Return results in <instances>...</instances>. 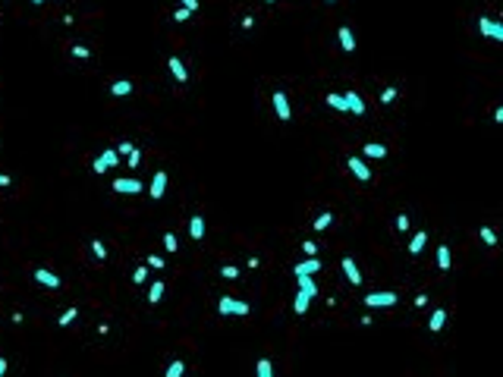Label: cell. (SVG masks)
I'll return each mask as SVG.
<instances>
[{"label": "cell", "instance_id": "cell-25", "mask_svg": "<svg viewBox=\"0 0 503 377\" xmlns=\"http://www.w3.org/2000/svg\"><path fill=\"white\" fill-rule=\"evenodd\" d=\"M324 101H327V107L340 110V113H349V110H346V98H343V94H327Z\"/></svg>", "mask_w": 503, "mask_h": 377}, {"label": "cell", "instance_id": "cell-19", "mask_svg": "<svg viewBox=\"0 0 503 377\" xmlns=\"http://www.w3.org/2000/svg\"><path fill=\"white\" fill-rule=\"evenodd\" d=\"M443 324H447V311H443V308H434V311H431V321H428V330L437 333Z\"/></svg>", "mask_w": 503, "mask_h": 377}, {"label": "cell", "instance_id": "cell-1", "mask_svg": "<svg viewBox=\"0 0 503 377\" xmlns=\"http://www.w3.org/2000/svg\"><path fill=\"white\" fill-rule=\"evenodd\" d=\"M217 311L224 314V318H245L252 308H249V302H242V299H230V296H224V299L217 302Z\"/></svg>", "mask_w": 503, "mask_h": 377}, {"label": "cell", "instance_id": "cell-8", "mask_svg": "<svg viewBox=\"0 0 503 377\" xmlns=\"http://www.w3.org/2000/svg\"><path fill=\"white\" fill-rule=\"evenodd\" d=\"M167 66H170V73H173V79L180 82V85H186V82H189V70H186V63H183V60L176 57V54L167 60Z\"/></svg>", "mask_w": 503, "mask_h": 377}, {"label": "cell", "instance_id": "cell-15", "mask_svg": "<svg viewBox=\"0 0 503 377\" xmlns=\"http://www.w3.org/2000/svg\"><path fill=\"white\" fill-rule=\"evenodd\" d=\"M189 236L198 239V242L204 239V217H201V214H192V220H189Z\"/></svg>", "mask_w": 503, "mask_h": 377}, {"label": "cell", "instance_id": "cell-10", "mask_svg": "<svg viewBox=\"0 0 503 377\" xmlns=\"http://www.w3.org/2000/svg\"><path fill=\"white\" fill-rule=\"evenodd\" d=\"M164 192H167V173H164V170H157V173H155V179H151V188H148V195H151V198H164Z\"/></svg>", "mask_w": 503, "mask_h": 377}, {"label": "cell", "instance_id": "cell-47", "mask_svg": "<svg viewBox=\"0 0 503 377\" xmlns=\"http://www.w3.org/2000/svg\"><path fill=\"white\" fill-rule=\"evenodd\" d=\"M32 3H35V6H41V3H44V0H32Z\"/></svg>", "mask_w": 503, "mask_h": 377}, {"label": "cell", "instance_id": "cell-27", "mask_svg": "<svg viewBox=\"0 0 503 377\" xmlns=\"http://www.w3.org/2000/svg\"><path fill=\"white\" fill-rule=\"evenodd\" d=\"M478 239H481L484 245H497V233H494L491 226H481V229H478Z\"/></svg>", "mask_w": 503, "mask_h": 377}, {"label": "cell", "instance_id": "cell-44", "mask_svg": "<svg viewBox=\"0 0 503 377\" xmlns=\"http://www.w3.org/2000/svg\"><path fill=\"white\" fill-rule=\"evenodd\" d=\"M428 305V296H415V308H425Z\"/></svg>", "mask_w": 503, "mask_h": 377}, {"label": "cell", "instance_id": "cell-45", "mask_svg": "<svg viewBox=\"0 0 503 377\" xmlns=\"http://www.w3.org/2000/svg\"><path fill=\"white\" fill-rule=\"evenodd\" d=\"M6 368H10V362H6V358H3V355H0V377H3V374H6Z\"/></svg>", "mask_w": 503, "mask_h": 377}, {"label": "cell", "instance_id": "cell-35", "mask_svg": "<svg viewBox=\"0 0 503 377\" xmlns=\"http://www.w3.org/2000/svg\"><path fill=\"white\" fill-rule=\"evenodd\" d=\"M302 252L309 255V258H314V255H318V245H314L311 239H302Z\"/></svg>", "mask_w": 503, "mask_h": 377}, {"label": "cell", "instance_id": "cell-6", "mask_svg": "<svg viewBox=\"0 0 503 377\" xmlns=\"http://www.w3.org/2000/svg\"><path fill=\"white\" fill-rule=\"evenodd\" d=\"M340 267H343V273H346V280L352 283V286H362V270H359V264H355L352 258H349V255H346L343 261H340Z\"/></svg>", "mask_w": 503, "mask_h": 377}, {"label": "cell", "instance_id": "cell-39", "mask_svg": "<svg viewBox=\"0 0 503 377\" xmlns=\"http://www.w3.org/2000/svg\"><path fill=\"white\" fill-rule=\"evenodd\" d=\"M145 277H148V267H135V273H132V283H145Z\"/></svg>", "mask_w": 503, "mask_h": 377}, {"label": "cell", "instance_id": "cell-43", "mask_svg": "<svg viewBox=\"0 0 503 377\" xmlns=\"http://www.w3.org/2000/svg\"><path fill=\"white\" fill-rule=\"evenodd\" d=\"M245 267H252V270H258V267H261V258H255V255H252V258H249V261H245Z\"/></svg>", "mask_w": 503, "mask_h": 377}, {"label": "cell", "instance_id": "cell-7", "mask_svg": "<svg viewBox=\"0 0 503 377\" xmlns=\"http://www.w3.org/2000/svg\"><path fill=\"white\" fill-rule=\"evenodd\" d=\"M35 283H41V286H47V289H60V286H63V280L57 277V273H50L47 267H38V270H35Z\"/></svg>", "mask_w": 503, "mask_h": 377}, {"label": "cell", "instance_id": "cell-31", "mask_svg": "<svg viewBox=\"0 0 503 377\" xmlns=\"http://www.w3.org/2000/svg\"><path fill=\"white\" fill-rule=\"evenodd\" d=\"M91 252H95V258H101V261L107 258V248H104V242H101V239H91Z\"/></svg>", "mask_w": 503, "mask_h": 377}, {"label": "cell", "instance_id": "cell-48", "mask_svg": "<svg viewBox=\"0 0 503 377\" xmlns=\"http://www.w3.org/2000/svg\"><path fill=\"white\" fill-rule=\"evenodd\" d=\"M268 3H274V0H268Z\"/></svg>", "mask_w": 503, "mask_h": 377}, {"label": "cell", "instance_id": "cell-11", "mask_svg": "<svg viewBox=\"0 0 503 377\" xmlns=\"http://www.w3.org/2000/svg\"><path fill=\"white\" fill-rule=\"evenodd\" d=\"M114 192H120V195H139V192H142V183H139V179H114Z\"/></svg>", "mask_w": 503, "mask_h": 377}, {"label": "cell", "instance_id": "cell-32", "mask_svg": "<svg viewBox=\"0 0 503 377\" xmlns=\"http://www.w3.org/2000/svg\"><path fill=\"white\" fill-rule=\"evenodd\" d=\"M393 101H396V88L390 85V88H384V91H381V104H393Z\"/></svg>", "mask_w": 503, "mask_h": 377}, {"label": "cell", "instance_id": "cell-12", "mask_svg": "<svg viewBox=\"0 0 503 377\" xmlns=\"http://www.w3.org/2000/svg\"><path fill=\"white\" fill-rule=\"evenodd\" d=\"M343 98H346V110H349V113H355V116H365V101H362V94H355V91H346Z\"/></svg>", "mask_w": 503, "mask_h": 377}, {"label": "cell", "instance_id": "cell-9", "mask_svg": "<svg viewBox=\"0 0 503 377\" xmlns=\"http://www.w3.org/2000/svg\"><path fill=\"white\" fill-rule=\"evenodd\" d=\"M346 164H349V170H352V176H355V179H362V183H368V179H371V170H368V164H365L362 157H355V154H352V157H349Z\"/></svg>", "mask_w": 503, "mask_h": 377}, {"label": "cell", "instance_id": "cell-17", "mask_svg": "<svg viewBox=\"0 0 503 377\" xmlns=\"http://www.w3.org/2000/svg\"><path fill=\"white\" fill-rule=\"evenodd\" d=\"M425 245H428V233H425V229H419V233L409 239V255H419Z\"/></svg>", "mask_w": 503, "mask_h": 377}, {"label": "cell", "instance_id": "cell-16", "mask_svg": "<svg viewBox=\"0 0 503 377\" xmlns=\"http://www.w3.org/2000/svg\"><path fill=\"white\" fill-rule=\"evenodd\" d=\"M365 157H371V160H384V157H387V145L368 142V145H365Z\"/></svg>", "mask_w": 503, "mask_h": 377}, {"label": "cell", "instance_id": "cell-29", "mask_svg": "<svg viewBox=\"0 0 503 377\" xmlns=\"http://www.w3.org/2000/svg\"><path fill=\"white\" fill-rule=\"evenodd\" d=\"M76 318H79V308H66V311L60 314V321H57V324H60V327H70V324H73Z\"/></svg>", "mask_w": 503, "mask_h": 377}, {"label": "cell", "instance_id": "cell-26", "mask_svg": "<svg viewBox=\"0 0 503 377\" xmlns=\"http://www.w3.org/2000/svg\"><path fill=\"white\" fill-rule=\"evenodd\" d=\"M183 374H186V362H180V358H176V362L167 365V374H164V377H183Z\"/></svg>", "mask_w": 503, "mask_h": 377}, {"label": "cell", "instance_id": "cell-36", "mask_svg": "<svg viewBox=\"0 0 503 377\" xmlns=\"http://www.w3.org/2000/svg\"><path fill=\"white\" fill-rule=\"evenodd\" d=\"M148 267H155V270H164V267H167V261L160 258V255H151V258H148Z\"/></svg>", "mask_w": 503, "mask_h": 377}, {"label": "cell", "instance_id": "cell-49", "mask_svg": "<svg viewBox=\"0 0 503 377\" xmlns=\"http://www.w3.org/2000/svg\"><path fill=\"white\" fill-rule=\"evenodd\" d=\"M327 3H334V0H327Z\"/></svg>", "mask_w": 503, "mask_h": 377}, {"label": "cell", "instance_id": "cell-14", "mask_svg": "<svg viewBox=\"0 0 503 377\" xmlns=\"http://www.w3.org/2000/svg\"><path fill=\"white\" fill-rule=\"evenodd\" d=\"M340 47H343L346 54H352V50H355V35H352L349 25H340Z\"/></svg>", "mask_w": 503, "mask_h": 377}, {"label": "cell", "instance_id": "cell-42", "mask_svg": "<svg viewBox=\"0 0 503 377\" xmlns=\"http://www.w3.org/2000/svg\"><path fill=\"white\" fill-rule=\"evenodd\" d=\"M132 148H135V145H132V142H123V145H120V148H114V151H116V154H129Z\"/></svg>", "mask_w": 503, "mask_h": 377}, {"label": "cell", "instance_id": "cell-23", "mask_svg": "<svg viewBox=\"0 0 503 377\" xmlns=\"http://www.w3.org/2000/svg\"><path fill=\"white\" fill-rule=\"evenodd\" d=\"M164 289H167L164 283H160V280H155V283H151V289H148V302H151V305H157L160 299H164Z\"/></svg>", "mask_w": 503, "mask_h": 377}, {"label": "cell", "instance_id": "cell-13", "mask_svg": "<svg viewBox=\"0 0 503 377\" xmlns=\"http://www.w3.org/2000/svg\"><path fill=\"white\" fill-rule=\"evenodd\" d=\"M318 270H321V261H318V258H305L302 264H296V267H293L296 277H299V273H305V277H314Z\"/></svg>", "mask_w": 503, "mask_h": 377}, {"label": "cell", "instance_id": "cell-5", "mask_svg": "<svg viewBox=\"0 0 503 377\" xmlns=\"http://www.w3.org/2000/svg\"><path fill=\"white\" fill-rule=\"evenodd\" d=\"M274 110H277L280 123L293 119V110H289V98H286V91H274Z\"/></svg>", "mask_w": 503, "mask_h": 377}, {"label": "cell", "instance_id": "cell-41", "mask_svg": "<svg viewBox=\"0 0 503 377\" xmlns=\"http://www.w3.org/2000/svg\"><path fill=\"white\" fill-rule=\"evenodd\" d=\"M180 6H183V10H189V13H195V10H198V0H180Z\"/></svg>", "mask_w": 503, "mask_h": 377}, {"label": "cell", "instance_id": "cell-3", "mask_svg": "<svg viewBox=\"0 0 503 377\" xmlns=\"http://www.w3.org/2000/svg\"><path fill=\"white\" fill-rule=\"evenodd\" d=\"M116 164H120V154H116L114 148H104V151H101L98 157H95L91 170H95V173H104V170H114Z\"/></svg>", "mask_w": 503, "mask_h": 377}, {"label": "cell", "instance_id": "cell-46", "mask_svg": "<svg viewBox=\"0 0 503 377\" xmlns=\"http://www.w3.org/2000/svg\"><path fill=\"white\" fill-rule=\"evenodd\" d=\"M0 186H3V188L10 186V176H6V173H0Z\"/></svg>", "mask_w": 503, "mask_h": 377}, {"label": "cell", "instance_id": "cell-20", "mask_svg": "<svg viewBox=\"0 0 503 377\" xmlns=\"http://www.w3.org/2000/svg\"><path fill=\"white\" fill-rule=\"evenodd\" d=\"M296 280H299V289H302V293L309 296V299H314V296H318V286H314V280H311V277H305V273H299Z\"/></svg>", "mask_w": 503, "mask_h": 377}, {"label": "cell", "instance_id": "cell-21", "mask_svg": "<svg viewBox=\"0 0 503 377\" xmlns=\"http://www.w3.org/2000/svg\"><path fill=\"white\" fill-rule=\"evenodd\" d=\"M255 377H274V365H271V358H258V362H255Z\"/></svg>", "mask_w": 503, "mask_h": 377}, {"label": "cell", "instance_id": "cell-28", "mask_svg": "<svg viewBox=\"0 0 503 377\" xmlns=\"http://www.w3.org/2000/svg\"><path fill=\"white\" fill-rule=\"evenodd\" d=\"M330 224H334V214L327 211V214H321V217H314V224H311V226H314V229H318V233H321V229H327Z\"/></svg>", "mask_w": 503, "mask_h": 377}, {"label": "cell", "instance_id": "cell-4", "mask_svg": "<svg viewBox=\"0 0 503 377\" xmlns=\"http://www.w3.org/2000/svg\"><path fill=\"white\" fill-rule=\"evenodd\" d=\"M478 32H481V35H488L491 41H503V25L488 19V16H481V19H478Z\"/></svg>", "mask_w": 503, "mask_h": 377}, {"label": "cell", "instance_id": "cell-37", "mask_svg": "<svg viewBox=\"0 0 503 377\" xmlns=\"http://www.w3.org/2000/svg\"><path fill=\"white\" fill-rule=\"evenodd\" d=\"M220 273H224L227 280H236V277H239V270H236L233 264H227V267H220Z\"/></svg>", "mask_w": 503, "mask_h": 377}, {"label": "cell", "instance_id": "cell-22", "mask_svg": "<svg viewBox=\"0 0 503 377\" xmlns=\"http://www.w3.org/2000/svg\"><path fill=\"white\" fill-rule=\"evenodd\" d=\"M309 305H311V299L299 289V293H296V302H293V311L296 314H309Z\"/></svg>", "mask_w": 503, "mask_h": 377}, {"label": "cell", "instance_id": "cell-24", "mask_svg": "<svg viewBox=\"0 0 503 377\" xmlns=\"http://www.w3.org/2000/svg\"><path fill=\"white\" fill-rule=\"evenodd\" d=\"M450 264H453V258H450V245H440V248H437V267H440V270H450Z\"/></svg>", "mask_w": 503, "mask_h": 377}, {"label": "cell", "instance_id": "cell-2", "mask_svg": "<svg viewBox=\"0 0 503 377\" xmlns=\"http://www.w3.org/2000/svg\"><path fill=\"white\" fill-rule=\"evenodd\" d=\"M396 293L393 289H384V293H368L365 296V305L368 308H390V305H396Z\"/></svg>", "mask_w": 503, "mask_h": 377}, {"label": "cell", "instance_id": "cell-38", "mask_svg": "<svg viewBox=\"0 0 503 377\" xmlns=\"http://www.w3.org/2000/svg\"><path fill=\"white\" fill-rule=\"evenodd\" d=\"M396 229H399V233H406V229H409V214H399V217H396Z\"/></svg>", "mask_w": 503, "mask_h": 377}, {"label": "cell", "instance_id": "cell-34", "mask_svg": "<svg viewBox=\"0 0 503 377\" xmlns=\"http://www.w3.org/2000/svg\"><path fill=\"white\" fill-rule=\"evenodd\" d=\"M126 157H129V167H132V170H135V167H142V151H139V148H132L129 154H126Z\"/></svg>", "mask_w": 503, "mask_h": 377}, {"label": "cell", "instance_id": "cell-30", "mask_svg": "<svg viewBox=\"0 0 503 377\" xmlns=\"http://www.w3.org/2000/svg\"><path fill=\"white\" fill-rule=\"evenodd\" d=\"M164 248H167V252H180V242H176V233H164Z\"/></svg>", "mask_w": 503, "mask_h": 377}, {"label": "cell", "instance_id": "cell-18", "mask_svg": "<svg viewBox=\"0 0 503 377\" xmlns=\"http://www.w3.org/2000/svg\"><path fill=\"white\" fill-rule=\"evenodd\" d=\"M110 94H114V98H126V94H132V82L129 79H116L114 85H110Z\"/></svg>", "mask_w": 503, "mask_h": 377}, {"label": "cell", "instance_id": "cell-40", "mask_svg": "<svg viewBox=\"0 0 503 377\" xmlns=\"http://www.w3.org/2000/svg\"><path fill=\"white\" fill-rule=\"evenodd\" d=\"M189 16H192L189 10H183V6H176V13H173V19H176V22H186V19H189Z\"/></svg>", "mask_w": 503, "mask_h": 377}, {"label": "cell", "instance_id": "cell-33", "mask_svg": "<svg viewBox=\"0 0 503 377\" xmlns=\"http://www.w3.org/2000/svg\"><path fill=\"white\" fill-rule=\"evenodd\" d=\"M73 57H76V60H88V57H91V50L85 47V44H73Z\"/></svg>", "mask_w": 503, "mask_h": 377}]
</instances>
